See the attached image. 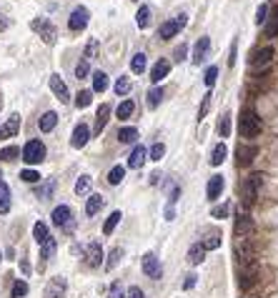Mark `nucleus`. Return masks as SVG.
Instances as JSON below:
<instances>
[{
	"label": "nucleus",
	"mask_w": 278,
	"mask_h": 298,
	"mask_svg": "<svg viewBox=\"0 0 278 298\" xmlns=\"http://www.w3.org/2000/svg\"><path fill=\"white\" fill-rule=\"evenodd\" d=\"M238 130H241V135L248 138V140L258 138V133H261V118H258L256 110H251V108H243V110H241V118H238Z\"/></svg>",
	"instance_id": "nucleus-1"
},
{
	"label": "nucleus",
	"mask_w": 278,
	"mask_h": 298,
	"mask_svg": "<svg viewBox=\"0 0 278 298\" xmlns=\"http://www.w3.org/2000/svg\"><path fill=\"white\" fill-rule=\"evenodd\" d=\"M185 25H188V15L181 13V15H176L173 20H166L161 28H158V38H161V41H171L173 35H178V30H183Z\"/></svg>",
	"instance_id": "nucleus-2"
},
{
	"label": "nucleus",
	"mask_w": 278,
	"mask_h": 298,
	"mask_svg": "<svg viewBox=\"0 0 278 298\" xmlns=\"http://www.w3.org/2000/svg\"><path fill=\"white\" fill-rule=\"evenodd\" d=\"M46 145L41 143V140H28L25 143V148H23V161L28 163V166H35V163H43V158H46Z\"/></svg>",
	"instance_id": "nucleus-3"
},
{
	"label": "nucleus",
	"mask_w": 278,
	"mask_h": 298,
	"mask_svg": "<svg viewBox=\"0 0 278 298\" xmlns=\"http://www.w3.org/2000/svg\"><path fill=\"white\" fill-rule=\"evenodd\" d=\"M261 185H263V173H253V175L246 178V183H243V206L246 208L256 203V196L261 191Z\"/></svg>",
	"instance_id": "nucleus-4"
},
{
	"label": "nucleus",
	"mask_w": 278,
	"mask_h": 298,
	"mask_svg": "<svg viewBox=\"0 0 278 298\" xmlns=\"http://www.w3.org/2000/svg\"><path fill=\"white\" fill-rule=\"evenodd\" d=\"M30 28H33L35 33H41V38L46 41V45H53V43H55V38H58V30H55V25H53L48 18L33 20V23H30Z\"/></svg>",
	"instance_id": "nucleus-5"
},
{
	"label": "nucleus",
	"mask_w": 278,
	"mask_h": 298,
	"mask_svg": "<svg viewBox=\"0 0 278 298\" xmlns=\"http://www.w3.org/2000/svg\"><path fill=\"white\" fill-rule=\"evenodd\" d=\"M273 48L271 45H266V48H261V50H256L251 58H248V65L253 68V70H263V68H268L271 65V60H273Z\"/></svg>",
	"instance_id": "nucleus-6"
},
{
	"label": "nucleus",
	"mask_w": 278,
	"mask_h": 298,
	"mask_svg": "<svg viewBox=\"0 0 278 298\" xmlns=\"http://www.w3.org/2000/svg\"><path fill=\"white\" fill-rule=\"evenodd\" d=\"M143 273L153 281H158L163 276V268H161V260L155 258V253H145L143 255Z\"/></svg>",
	"instance_id": "nucleus-7"
},
{
	"label": "nucleus",
	"mask_w": 278,
	"mask_h": 298,
	"mask_svg": "<svg viewBox=\"0 0 278 298\" xmlns=\"http://www.w3.org/2000/svg\"><path fill=\"white\" fill-rule=\"evenodd\" d=\"M65 288H68V281L63 276H55V278L48 281L43 298H65Z\"/></svg>",
	"instance_id": "nucleus-8"
},
{
	"label": "nucleus",
	"mask_w": 278,
	"mask_h": 298,
	"mask_svg": "<svg viewBox=\"0 0 278 298\" xmlns=\"http://www.w3.org/2000/svg\"><path fill=\"white\" fill-rule=\"evenodd\" d=\"M88 18H91V13H88V8H75L73 13H70V18H68V28L73 30V33H78V30H83L86 25H88Z\"/></svg>",
	"instance_id": "nucleus-9"
},
{
	"label": "nucleus",
	"mask_w": 278,
	"mask_h": 298,
	"mask_svg": "<svg viewBox=\"0 0 278 298\" xmlns=\"http://www.w3.org/2000/svg\"><path fill=\"white\" fill-rule=\"evenodd\" d=\"M53 223L58 228H65V231H73V211L68 206H58L53 211Z\"/></svg>",
	"instance_id": "nucleus-10"
},
{
	"label": "nucleus",
	"mask_w": 278,
	"mask_h": 298,
	"mask_svg": "<svg viewBox=\"0 0 278 298\" xmlns=\"http://www.w3.org/2000/svg\"><path fill=\"white\" fill-rule=\"evenodd\" d=\"M208 50H211V38H208V35H203V38H198V43L193 45V65H201V63H206Z\"/></svg>",
	"instance_id": "nucleus-11"
},
{
	"label": "nucleus",
	"mask_w": 278,
	"mask_h": 298,
	"mask_svg": "<svg viewBox=\"0 0 278 298\" xmlns=\"http://www.w3.org/2000/svg\"><path fill=\"white\" fill-rule=\"evenodd\" d=\"M86 263L91 268H98L103 263V246H100V241L88 243V248H86Z\"/></svg>",
	"instance_id": "nucleus-12"
},
{
	"label": "nucleus",
	"mask_w": 278,
	"mask_h": 298,
	"mask_svg": "<svg viewBox=\"0 0 278 298\" xmlns=\"http://www.w3.org/2000/svg\"><path fill=\"white\" fill-rule=\"evenodd\" d=\"M258 156V148L256 145H238V151H235V158H238V166H251L253 158Z\"/></svg>",
	"instance_id": "nucleus-13"
},
{
	"label": "nucleus",
	"mask_w": 278,
	"mask_h": 298,
	"mask_svg": "<svg viewBox=\"0 0 278 298\" xmlns=\"http://www.w3.org/2000/svg\"><path fill=\"white\" fill-rule=\"evenodd\" d=\"M223 185H226L223 175H211V180H208V185H206V196H208V201H218V198H221Z\"/></svg>",
	"instance_id": "nucleus-14"
},
{
	"label": "nucleus",
	"mask_w": 278,
	"mask_h": 298,
	"mask_svg": "<svg viewBox=\"0 0 278 298\" xmlns=\"http://www.w3.org/2000/svg\"><path fill=\"white\" fill-rule=\"evenodd\" d=\"M50 90L55 93V98H58L60 103H68V100H70V90H68V85L63 83L60 76H50Z\"/></svg>",
	"instance_id": "nucleus-15"
},
{
	"label": "nucleus",
	"mask_w": 278,
	"mask_h": 298,
	"mask_svg": "<svg viewBox=\"0 0 278 298\" xmlns=\"http://www.w3.org/2000/svg\"><path fill=\"white\" fill-rule=\"evenodd\" d=\"M168 73H171V60L161 58V60H158V63L150 68V81H153V83H161V81L168 76Z\"/></svg>",
	"instance_id": "nucleus-16"
},
{
	"label": "nucleus",
	"mask_w": 278,
	"mask_h": 298,
	"mask_svg": "<svg viewBox=\"0 0 278 298\" xmlns=\"http://www.w3.org/2000/svg\"><path fill=\"white\" fill-rule=\"evenodd\" d=\"M88 138H91V128H88L86 123H81V126H75V130H73L70 145H73V148H83V145L88 143Z\"/></svg>",
	"instance_id": "nucleus-17"
},
{
	"label": "nucleus",
	"mask_w": 278,
	"mask_h": 298,
	"mask_svg": "<svg viewBox=\"0 0 278 298\" xmlns=\"http://www.w3.org/2000/svg\"><path fill=\"white\" fill-rule=\"evenodd\" d=\"M235 236L238 238H243V236H248L251 231H253V220L248 218V213H238V218H235Z\"/></svg>",
	"instance_id": "nucleus-18"
},
{
	"label": "nucleus",
	"mask_w": 278,
	"mask_h": 298,
	"mask_svg": "<svg viewBox=\"0 0 278 298\" xmlns=\"http://www.w3.org/2000/svg\"><path fill=\"white\" fill-rule=\"evenodd\" d=\"M20 130V116L18 113H13L3 126H0V138H13L15 133Z\"/></svg>",
	"instance_id": "nucleus-19"
},
{
	"label": "nucleus",
	"mask_w": 278,
	"mask_h": 298,
	"mask_svg": "<svg viewBox=\"0 0 278 298\" xmlns=\"http://www.w3.org/2000/svg\"><path fill=\"white\" fill-rule=\"evenodd\" d=\"M203 260H206V248H203V243H193V246L188 248V263L201 266Z\"/></svg>",
	"instance_id": "nucleus-20"
},
{
	"label": "nucleus",
	"mask_w": 278,
	"mask_h": 298,
	"mask_svg": "<svg viewBox=\"0 0 278 298\" xmlns=\"http://www.w3.org/2000/svg\"><path fill=\"white\" fill-rule=\"evenodd\" d=\"M108 121H110V105L103 103V105L98 108V113H95V133H103L105 126H108Z\"/></svg>",
	"instance_id": "nucleus-21"
},
{
	"label": "nucleus",
	"mask_w": 278,
	"mask_h": 298,
	"mask_svg": "<svg viewBox=\"0 0 278 298\" xmlns=\"http://www.w3.org/2000/svg\"><path fill=\"white\" fill-rule=\"evenodd\" d=\"M145 158H148V151H145L143 145H136L133 151H131V158H128V168H143Z\"/></svg>",
	"instance_id": "nucleus-22"
},
{
	"label": "nucleus",
	"mask_w": 278,
	"mask_h": 298,
	"mask_svg": "<svg viewBox=\"0 0 278 298\" xmlns=\"http://www.w3.org/2000/svg\"><path fill=\"white\" fill-rule=\"evenodd\" d=\"M58 123V113L55 110H48V113L41 116V121H38V128H41V133H50Z\"/></svg>",
	"instance_id": "nucleus-23"
},
{
	"label": "nucleus",
	"mask_w": 278,
	"mask_h": 298,
	"mask_svg": "<svg viewBox=\"0 0 278 298\" xmlns=\"http://www.w3.org/2000/svg\"><path fill=\"white\" fill-rule=\"evenodd\" d=\"M55 248H58V243H55V238L50 236L46 243H41V268H46V263H48V260L53 258V253H55Z\"/></svg>",
	"instance_id": "nucleus-24"
},
{
	"label": "nucleus",
	"mask_w": 278,
	"mask_h": 298,
	"mask_svg": "<svg viewBox=\"0 0 278 298\" xmlns=\"http://www.w3.org/2000/svg\"><path fill=\"white\" fill-rule=\"evenodd\" d=\"M278 35V5L271 8V15L266 18V38H276Z\"/></svg>",
	"instance_id": "nucleus-25"
},
{
	"label": "nucleus",
	"mask_w": 278,
	"mask_h": 298,
	"mask_svg": "<svg viewBox=\"0 0 278 298\" xmlns=\"http://www.w3.org/2000/svg\"><path fill=\"white\" fill-rule=\"evenodd\" d=\"M33 238H35V243L41 246V243H46L48 238H50V231H48V226L43 220H38L35 226H33Z\"/></svg>",
	"instance_id": "nucleus-26"
},
{
	"label": "nucleus",
	"mask_w": 278,
	"mask_h": 298,
	"mask_svg": "<svg viewBox=\"0 0 278 298\" xmlns=\"http://www.w3.org/2000/svg\"><path fill=\"white\" fill-rule=\"evenodd\" d=\"M10 211V188L8 183L0 180V215H5Z\"/></svg>",
	"instance_id": "nucleus-27"
},
{
	"label": "nucleus",
	"mask_w": 278,
	"mask_h": 298,
	"mask_svg": "<svg viewBox=\"0 0 278 298\" xmlns=\"http://www.w3.org/2000/svg\"><path fill=\"white\" fill-rule=\"evenodd\" d=\"M103 203H105V198H103L100 193H93V196L88 198V203H86V215H95V213L103 208Z\"/></svg>",
	"instance_id": "nucleus-28"
},
{
	"label": "nucleus",
	"mask_w": 278,
	"mask_h": 298,
	"mask_svg": "<svg viewBox=\"0 0 278 298\" xmlns=\"http://www.w3.org/2000/svg\"><path fill=\"white\" fill-rule=\"evenodd\" d=\"M93 90L95 93H105L108 90V73H103V70L93 73Z\"/></svg>",
	"instance_id": "nucleus-29"
},
{
	"label": "nucleus",
	"mask_w": 278,
	"mask_h": 298,
	"mask_svg": "<svg viewBox=\"0 0 278 298\" xmlns=\"http://www.w3.org/2000/svg\"><path fill=\"white\" fill-rule=\"evenodd\" d=\"M121 218H123V213H121V211H113V213L108 215V220H105V226H103V233H105V236H110V233L115 231V226L121 223Z\"/></svg>",
	"instance_id": "nucleus-30"
},
{
	"label": "nucleus",
	"mask_w": 278,
	"mask_h": 298,
	"mask_svg": "<svg viewBox=\"0 0 278 298\" xmlns=\"http://www.w3.org/2000/svg\"><path fill=\"white\" fill-rule=\"evenodd\" d=\"M136 25H138L140 30L150 25V8H148V5H140V8H138V13H136Z\"/></svg>",
	"instance_id": "nucleus-31"
},
{
	"label": "nucleus",
	"mask_w": 278,
	"mask_h": 298,
	"mask_svg": "<svg viewBox=\"0 0 278 298\" xmlns=\"http://www.w3.org/2000/svg\"><path fill=\"white\" fill-rule=\"evenodd\" d=\"M118 140H121V143H136L138 140V130L133 126H126V128L118 130Z\"/></svg>",
	"instance_id": "nucleus-32"
},
{
	"label": "nucleus",
	"mask_w": 278,
	"mask_h": 298,
	"mask_svg": "<svg viewBox=\"0 0 278 298\" xmlns=\"http://www.w3.org/2000/svg\"><path fill=\"white\" fill-rule=\"evenodd\" d=\"M226 156H228V148H226L223 143H218V145L213 148V153H211V166H221V163L226 161Z\"/></svg>",
	"instance_id": "nucleus-33"
},
{
	"label": "nucleus",
	"mask_w": 278,
	"mask_h": 298,
	"mask_svg": "<svg viewBox=\"0 0 278 298\" xmlns=\"http://www.w3.org/2000/svg\"><path fill=\"white\" fill-rule=\"evenodd\" d=\"M148 68V58H145V53H136L133 58H131V70L133 73H143Z\"/></svg>",
	"instance_id": "nucleus-34"
},
{
	"label": "nucleus",
	"mask_w": 278,
	"mask_h": 298,
	"mask_svg": "<svg viewBox=\"0 0 278 298\" xmlns=\"http://www.w3.org/2000/svg\"><path fill=\"white\" fill-rule=\"evenodd\" d=\"M201 243H203L206 251H216V248L221 246V233H218V231H211V233H206V238H203Z\"/></svg>",
	"instance_id": "nucleus-35"
},
{
	"label": "nucleus",
	"mask_w": 278,
	"mask_h": 298,
	"mask_svg": "<svg viewBox=\"0 0 278 298\" xmlns=\"http://www.w3.org/2000/svg\"><path fill=\"white\" fill-rule=\"evenodd\" d=\"M133 110H136V103H133V100H123L121 105H118L115 113H118V118H121V121H126V118L133 116Z\"/></svg>",
	"instance_id": "nucleus-36"
},
{
	"label": "nucleus",
	"mask_w": 278,
	"mask_h": 298,
	"mask_svg": "<svg viewBox=\"0 0 278 298\" xmlns=\"http://www.w3.org/2000/svg\"><path fill=\"white\" fill-rule=\"evenodd\" d=\"M53 191H55V178H48V180L41 185V191H38V198H41V201H48V198L53 196Z\"/></svg>",
	"instance_id": "nucleus-37"
},
{
	"label": "nucleus",
	"mask_w": 278,
	"mask_h": 298,
	"mask_svg": "<svg viewBox=\"0 0 278 298\" xmlns=\"http://www.w3.org/2000/svg\"><path fill=\"white\" fill-rule=\"evenodd\" d=\"M121 258H123V248H113L108 260H105V271H113L118 263H121Z\"/></svg>",
	"instance_id": "nucleus-38"
},
{
	"label": "nucleus",
	"mask_w": 278,
	"mask_h": 298,
	"mask_svg": "<svg viewBox=\"0 0 278 298\" xmlns=\"http://www.w3.org/2000/svg\"><path fill=\"white\" fill-rule=\"evenodd\" d=\"M123 178H126V168H123V166H113V168H110V173H108V183H110V185H118Z\"/></svg>",
	"instance_id": "nucleus-39"
},
{
	"label": "nucleus",
	"mask_w": 278,
	"mask_h": 298,
	"mask_svg": "<svg viewBox=\"0 0 278 298\" xmlns=\"http://www.w3.org/2000/svg\"><path fill=\"white\" fill-rule=\"evenodd\" d=\"M91 100H93V90H81V93L75 95V108H78V110H81V108H88Z\"/></svg>",
	"instance_id": "nucleus-40"
},
{
	"label": "nucleus",
	"mask_w": 278,
	"mask_h": 298,
	"mask_svg": "<svg viewBox=\"0 0 278 298\" xmlns=\"http://www.w3.org/2000/svg\"><path fill=\"white\" fill-rule=\"evenodd\" d=\"M20 156V148L18 145H8V148H0V161H15Z\"/></svg>",
	"instance_id": "nucleus-41"
},
{
	"label": "nucleus",
	"mask_w": 278,
	"mask_h": 298,
	"mask_svg": "<svg viewBox=\"0 0 278 298\" xmlns=\"http://www.w3.org/2000/svg\"><path fill=\"white\" fill-rule=\"evenodd\" d=\"M163 100V88H153L148 90V108H158Z\"/></svg>",
	"instance_id": "nucleus-42"
},
{
	"label": "nucleus",
	"mask_w": 278,
	"mask_h": 298,
	"mask_svg": "<svg viewBox=\"0 0 278 298\" xmlns=\"http://www.w3.org/2000/svg\"><path fill=\"white\" fill-rule=\"evenodd\" d=\"M28 296V283L25 281H15L10 288V298H25Z\"/></svg>",
	"instance_id": "nucleus-43"
},
{
	"label": "nucleus",
	"mask_w": 278,
	"mask_h": 298,
	"mask_svg": "<svg viewBox=\"0 0 278 298\" xmlns=\"http://www.w3.org/2000/svg\"><path fill=\"white\" fill-rule=\"evenodd\" d=\"M91 191V175H81L75 180V193L78 196H83V193H88Z\"/></svg>",
	"instance_id": "nucleus-44"
},
{
	"label": "nucleus",
	"mask_w": 278,
	"mask_h": 298,
	"mask_svg": "<svg viewBox=\"0 0 278 298\" xmlns=\"http://www.w3.org/2000/svg\"><path fill=\"white\" fill-rule=\"evenodd\" d=\"M218 135L221 138H228L231 135V113H223L221 123H218Z\"/></svg>",
	"instance_id": "nucleus-45"
},
{
	"label": "nucleus",
	"mask_w": 278,
	"mask_h": 298,
	"mask_svg": "<svg viewBox=\"0 0 278 298\" xmlns=\"http://www.w3.org/2000/svg\"><path fill=\"white\" fill-rule=\"evenodd\" d=\"M115 93H118V95H128V93H131V81H128L126 76H121V78L115 81Z\"/></svg>",
	"instance_id": "nucleus-46"
},
{
	"label": "nucleus",
	"mask_w": 278,
	"mask_h": 298,
	"mask_svg": "<svg viewBox=\"0 0 278 298\" xmlns=\"http://www.w3.org/2000/svg\"><path fill=\"white\" fill-rule=\"evenodd\" d=\"M211 100H213V93H206L203 95V103H201V110H198V121H203L208 116V110H211Z\"/></svg>",
	"instance_id": "nucleus-47"
},
{
	"label": "nucleus",
	"mask_w": 278,
	"mask_h": 298,
	"mask_svg": "<svg viewBox=\"0 0 278 298\" xmlns=\"http://www.w3.org/2000/svg\"><path fill=\"white\" fill-rule=\"evenodd\" d=\"M216 81H218V68H216V65H211V68L206 70V76H203V83H206L208 88H213V85H216Z\"/></svg>",
	"instance_id": "nucleus-48"
},
{
	"label": "nucleus",
	"mask_w": 278,
	"mask_h": 298,
	"mask_svg": "<svg viewBox=\"0 0 278 298\" xmlns=\"http://www.w3.org/2000/svg\"><path fill=\"white\" fill-rule=\"evenodd\" d=\"M88 73H91L88 60H81V63L75 65V78H78V81H86V76H88Z\"/></svg>",
	"instance_id": "nucleus-49"
},
{
	"label": "nucleus",
	"mask_w": 278,
	"mask_h": 298,
	"mask_svg": "<svg viewBox=\"0 0 278 298\" xmlns=\"http://www.w3.org/2000/svg\"><path fill=\"white\" fill-rule=\"evenodd\" d=\"M148 156H150V161H161V158L166 156V145H163V143H155V145L150 148Z\"/></svg>",
	"instance_id": "nucleus-50"
},
{
	"label": "nucleus",
	"mask_w": 278,
	"mask_h": 298,
	"mask_svg": "<svg viewBox=\"0 0 278 298\" xmlns=\"http://www.w3.org/2000/svg\"><path fill=\"white\" fill-rule=\"evenodd\" d=\"M20 178L25 183H38V180H41V173L33 170V168H25V170H20Z\"/></svg>",
	"instance_id": "nucleus-51"
},
{
	"label": "nucleus",
	"mask_w": 278,
	"mask_h": 298,
	"mask_svg": "<svg viewBox=\"0 0 278 298\" xmlns=\"http://www.w3.org/2000/svg\"><path fill=\"white\" fill-rule=\"evenodd\" d=\"M98 48H100L98 38H91V43H88V48H86V60H93V58L98 55Z\"/></svg>",
	"instance_id": "nucleus-52"
},
{
	"label": "nucleus",
	"mask_w": 278,
	"mask_h": 298,
	"mask_svg": "<svg viewBox=\"0 0 278 298\" xmlns=\"http://www.w3.org/2000/svg\"><path fill=\"white\" fill-rule=\"evenodd\" d=\"M266 18H268V5H258V10H256V25H263Z\"/></svg>",
	"instance_id": "nucleus-53"
},
{
	"label": "nucleus",
	"mask_w": 278,
	"mask_h": 298,
	"mask_svg": "<svg viewBox=\"0 0 278 298\" xmlns=\"http://www.w3.org/2000/svg\"><path fill=\"white\" fill-rule=\"evenodd\" d=\"M211 215H213V218H226V215H228V203H221V206H216V208L211 211Z\"/></svg>",
	"instance_id": "nucleus-54"
},
{
	"label": "nucleus",
	"mask_w": 278,
	"mask_h": 298,
	"mask_svg": "<svg viewBox=\"0 0 278 298\" xmlns=\"http://www.w3.org/2000/svg\"><path fill=\"white\" fill-rule=\"evenodd\" d=\"M185 55H188V45H185V43H181V45L176 48V53H173V58H176V60L181 63V60H185Z\"/></svg>",
	"instance_id": "nucleus-55"
},
{
	"label": "nucleus",
	"mask_w": 278,
	"mask_h": 298,
	"mask_svg": "<svg viewBox=\"0 0 278 298\" xmlns=\"http://www.w3.org/2000/svg\"><path fill=\"white\" fill-rule=\"evenodd\" d=\"M110 298H126V293H123L121 283H113V286H110Z\"/></svg>",
	"instance_id": "nucleus-56"
},
{
	"label": "nucleus",
	"mask_w": 278,
	"mask_h": 298,
	"mask_svg": "<svg viewBox=\"0 0 278 298\" xmlns=\"http://www.w3.org/2000/svg\"><path fill=\"white\" fill-rule=\"evenodd\" d=\"M235 50H238V43L233 41V43H231V53H228V65H231V68L235 65Z\"/></svg>",
	"instance_id": "nucleus-57"
},
{
	"label": "nucleus",
	"mask_w": 278,
	"mask_h": 298,
	"mask_svg": "<svg viewBox=\"0 0 278 298\" xmlns=\"http://www.w3.org/2000/svg\"><path fill=\"white\" fill-rule=\"evenodd\" d=\"M126 298H145V293H143V288H138V286H133L131 291H128V296Z\"/></svg>",
	"instance_id": "nucleus-58"
},
{
	"label": "nucleus",
	"mask_w": 278,
	"mask_h": 298,
	"mask_svg": "<svg viewBox=\"0 0 278 298\" xmlns=\"http://www.w3.org/2000/svg\"><path fill=\"white\" fill-rule=\"evenodd\" d=\"M193 286H195V276L190 273V276H185V283H183V288H185V291H190Z\"/></svg>",
	"instance_id": "nucleus-59"
},
{
	"label": "nucleus",
	"mask_w": 278,
	"mask_h": 298,
	"mask_svg": "<svg viewBox=\"0 0 278 298\" xmlns=\"http://www.w3.org/2000/svg\"><path fill=\"white\" fill-rule=\"evenodd\" d=\"M158 180H161V173H153V175H150V183H153V185H155V183H158Z\"/></svg>",
	"instance_id": "nucleus-60"
},
{
	"label": "nucleus",
	"mask_w": 278,
	"mask_h": 298,
	"mask_svg": "<svg viewBox=\"0 0 278 298\" xmlns=\"http://www.w3.org/2000/svg\"><path fill=\"white\" fill-rule=\"evenodd\" d=\"M0 108H3V93H0Z\"/></svg>",
	"instance_id": "nucleus-61"
},
{
	"label": "nucleus",
	"mask_w": 278,
	"mask_h": 298,
	"mask_svg": "<svg viewBox=\"0 0 278 298\" xmlns=\"http://www.w3.org/2000/svg\"><path fill=\"white\" fill-rule=\"evenodd\" d=\"M0 180H3V170H0Z\"/></svg>",
	"instance_id": "nucleus-62"
},
{
	"label": "nucleus",
	"mask_w": 278,
	"mask_h": 298,
	"mask_svg": "<svg viewBox=\"0 0 278 298\" xmlns=\"http://www.w3.org/2000/svg\"><path fill=\"white\" fill-rule=\"evenodd\" d=\"M0 260H3V253H0Z\"/></svg>",
	"instance_id": "nucleus-63"
}]
</instances>
